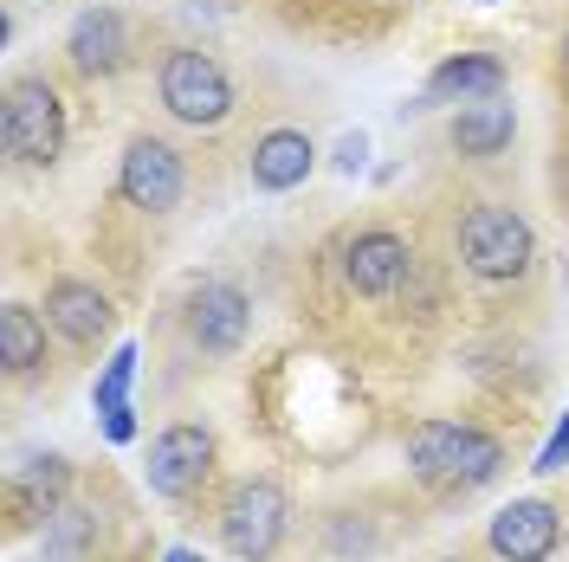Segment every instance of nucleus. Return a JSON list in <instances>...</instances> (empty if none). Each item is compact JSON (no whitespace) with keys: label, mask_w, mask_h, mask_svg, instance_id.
I'll return each mask as SVG.
<instances>
[{"label":"nucleus","mask_w":569,"mask_h":562,"mask_svg":"<svg viewBox=\"0 0 569 562\" xmlns=\"http://www.w3.org/2000/svg\"><path fill=\"white\" fill-rule=\"evenodd\" d=\"M130 375H137V350L123 343V350L110 355L104 382H98V414H117V408H130V401H123V394H130Z\"/></svg>","instance_id":"obj_18"},{"label":"nucleus","mask_w":569,"mask_h":562,"mask_svg":"<svg viewBox=\"0 0 569 562\" xmlns=\"http://www.w3.org/2000/svg\"><path fill=\"white\" fill-rule=\"evenodd\" d=\"M66 485H71L66 459H33V465L13 479V524H27V518H59Z\"/></svg>","instance_id":"obj_16"},{"label":"nucleus","mask_w":569,"mask_h":562,"mask_svg":"<svg viewBox=\"0 0 569 562\" xmlns=\"http://www.w3.org/2000/svg\"><path fill=\"white\" fill-rule=\"evenodd\" d=\"M117 188H123V201H130V208L169 213L181 201V188H188V169H181V155L162 137H137L130 149H123Z\"/></svg>","instance_id":"obj_7"},{"label":"nucleus","mask_w":569,"mask_h":562,"mask_svg":"<svg viewBox=\"0 0 569 562\" xmlns=\"http://www.w3.org/2000/svg\"><path fill=\"white\" fill-rule=\"evenodd\" d=\"M0 362H7V375H33L39 362H46V323L27 304L0 311Z\"/></svg>","instance_id":"obj_17"},{"label":"nucleus","mask_w":569,"mask_h":562,"mask_svg":"<svg viewBox=\"0 0 569 562\" xmlns=\"http://www.w3.org/2000/svg\"><path fill=\"white\" fill-rule=\"evenodd\" d=\"M104 433L117 440V446H123V440L137 433V421H130V408H117V414H104Z\"/></svg>","instance_id":"obj_20"},{"label":"nucleus","mask_w":569,"mask_h":562,"mask_svg":"<svg viewBox=\"0 0 569 562\" xmlns=\"http://www.w3.org/2000/svg\"><path fill=\"white\" fill-rule=\"evenodd\" d=\"M169 562H194V550H169Z\"/></svg>","instance_id":"obj_21"},{"label":"nucleus","mask_w":569,"mask_h":562,"mask_svg":"<svg viewBox=\"0 0 569 562\" xmlns=\"http://www.w3.org/2000/svg\"><path fill=\"white\" fill-rule=\"evenodd\" d=\"M460 259H466V272H472V279H486V284L525 279V272H531V259H537L531 220H525L518 208H498V201L472 208L460 220Z\"/></svg>","instance_id":"obj_2"},{"label":"nucleus","mask_w":569,"mask_h":562,"mask_svg":"<svg viewBox=\"0 0 569 562\" xmlns=\"http://www.w3.org/2000/svg\"><path fill=\"white\" fill-rule=\"evenodd\" d=\"M156 91H162V110L188 130H213V123L233 117V78L201 46H176L156 71Z\"/></svg>","instance_id":"obj_3"},{"label":"nucleus","mask_w":569,"mask_h":562,"mask_svg":"<svg viewBox=\"0 0 569 562\" xmlns=\"http://www.w3.org/2000/svg\"><path fill=\"white\" fill-rule=\"evenodd\" d=\"M447 562H460V556H447Z\"/></svg>","instance_id":"obj_23"},{"label":"nucleus","mask_w":569,"mask_h":562,"mask_svg":"<svg viewBox=\"0 0 569 562\" xmlns=\"http://www.w3.org/2000/svg\"><path fill=\"white\" fill-rule=\"evenodd\" d=\"M518 137V110L505 104V98H479V104H460L453 117V149L472 155V162H486V155H505Z\"/></svg>","instance_id":"obj_15"},{"label":"nucleus","mask_w":569,"mask_h":562,"mask_svg":"<svg viewBox=\"0 0 569 562\" xmlns=\"http://www.w3.org/2000/svg\"><path fill=\"white\" fill-rule=\"evenodd\" d=\"M415 272V247L401 233H356L350 252H343V279H350L356 298H395Z\"/></svg>","instance_id":"obj_10"},{"label":"nucleus","mask_w":569,"mask_h":562,"mask_svg":"<svg viewBox=\"0 0 569 562\" xmlns=\"http://www.w3.org/2000/svg\"><path fill=\"white\" fill-rule=\"evenodd\" d=\"M142 479H149V492H156V498L188 504V498H194V492L213 479V433H208V426H194V421L162 426V433L149 440Z\"/></svg>","instance_id":"obj_6"},{"label":"nucleus","mask_w":569,"mask_h":562,"mask_svg":"<svg viewBox=\"0 0 569 562\" xmlns=\"http://www.w3.org/2000/svg\"><path fill=\"white\" fill-rule=\"evenodd\" d=\"M498 91H505V66L492 52H453L427 78V104H479V98H498Z\"/></svg>","instance_id":"obj_13"},{"label":"nucleus","mask_w":569,"mask_h":562,"mask_svg":"<svg viewBox=\"0 0 569 562\" xmlns=\"http://www.w3.org/2000/svg\"><path fill=\"white\" fill-rule=\"evenodd\" d=\"M247 323H252V304L240 284H227V279L194 284V298H188V337H194L201 355H233L247 343Z\"/></svg>","instance_id":"obj_9"},{"label":"nucleus","mask_w":569,"mask_h":562,"mask_svg":"<svg viewBox=\"0 0 569 562\" xmlns=\"http://www.w3.org/2000/svg\"><path fill=\"white\" fill-rule=\"evenodd\" d=\"M284 524H291V504L272 479H240L227 504H220V543L227 556L240 562H266L284 543Z\"/></svg>","instance_id":"obj_5"},{"label":"nucleus","mask_w":569,"mask_h":562,"mask_svg":"<svg viewBox=\"0 0 569 562\" xmlns=\"http://www.w3.org/2000/svg\"><path fill=\"white\" fill-rule=\"evenodd\" d=\"M110 298L98 291V284H84V279H59L52 291H46V323L66 337L71 350H91V343H104V330H110Z\"/></svg>","instance_id":"obj_12"},{"label":"nucleus","mask_w":569,"mask_h":562,"mask_svg":"<svg viewBox=\"0 0 569 562\" xmlns=\"http://www.w3.org/2000/svg\"><path fill=\"white\" fill-rule=\"evenodd\" d=\"M563 465H569V414H563V426L550 433V446L537 453V472H563Z\"/></svg>","instance_id":"obj_19"},{"label":"nucleus","mask_w":569,"mask_h":562,"mask_svg":"<svg viewBox=\"0 0 569 562\" xmlns=\"http://www.w3.org/2000/svg\"><path fill=\"white\" fill-rule=\"evenodd\" d=\"M311 162H318V149H311L305 130H272V137L252 142V181H259L266 194L298 188V181L311 175Z\"/></svg>","instance_id":"obj_14"},{"label":"nucleus","mask_w":569,"mask_h":562,"mask_svg":"<svg viewBox=\"0 0 569 562\" xmlns=\"http://www.w3.org/2000/svg\"><path fill=\"white\" fill-rule=\"evenodd\" d=\"M563 66H569V39H563Z\"/></svg>","instance_id":"obj_22"},{"label":"nucleus","mask_w":569,"mask_h":562,"mask_svg":"<svg viewBox=\"0 0 569 562\" xmlns=\"http://www.w3.org/2000/svg\"><path fill=\"white\" fill-rule=\"evenodd\" d=\"M66 59L78 78H110L130 66V27L117 7H84L66 33Z\"/></svg>","instance_id":"obj_11"},{"label":"nucleus","mask_w":569,"mask_h":562,"mask_svg":"<svg viewBox=\"0 0 569 562\" xmlns=\"http://www.w3.org/2000/svg\"><path fill=\"white\" fill-rule=\"evenodd\" d=\"M408 465L415 479L433 492H479L505 472V446H498L486 426L466 421H421L408 433Z\"/></svg>","instance_id":"obj_1"},{"label":"nucleus","mask_w":569,"mask_h":562,"mask_svg":"<svg viewBox=\"0 0 569 562\" xmlns=\"http://www.w3.org/2000/svg\"><path fill=\"white\" fill-rule=\"evenodd\" d=\"M0 142L20 169H52L66 149V104L46 78H13L0 104Z\"/></svg>","instance_id":"obj_4"},{"label":"nucleus","mask_w":569,"mask_h":562,"mask_svg":"<svg viewBox=\"0 0 569 562\" xmlns=\"http://www.w3.org/2000/svg\"><path fill=\"white\" fill-rule=\"evenodd\" d=\"M486 543H492L498 562H550L557 543H563V511L543 504V498H518L492 518Z\"/></svg>","instance_id":"obj_8"}]
</instances>
